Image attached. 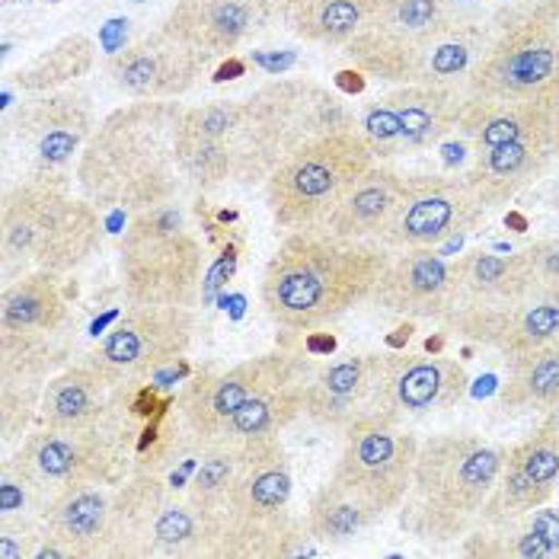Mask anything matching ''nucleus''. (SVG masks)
Here are the masks:
<instances>
[{
  "label": "nucleus",
  "mask_w": 559,
  "mask_h": 559,
  "mask_svg": "<svg viewBox=\"0 0 559 559\" xmlns=\"http://www.w3.org/2000/svg\"><path fill=\"white\" fill-rule=\"evenodd\" d=\"M176 99H134L109 112L86 141L74 179L99 212H151L170 205L182 186Z\"/></svg>",
  "instance_id": "obj_1"
},
{
  "label": "nucleus",
  "mask_w": 559,
  "mask_h": 559,
  "mask_svg": "<svg viewBox=\"0 0 559 559\" xmlns=\"http://www.w3.org/2000/svg\"><path fill=\"white\" fill-rule=\"evenodd\" d=\"M388 265V247L378 240H348L326 230L288 234L262 272L259 298L278 326L313 333L371 301Z\"/></svg>",
  "instance_id": "obj_2"
},
{
  "label": "nucleus",
  "mask_w": 559,
  "mask_h": 559,
  "mask_svg": "<svg viewBox=\"0 0 559 559\" xmlns=\"http://www.w3.org/2000/svg\"><path fill=\"white\" fill-rule=\"evenodd\" d=\"M237 448L227 486L195 509L209 557L269 559L304 554L313 540L304 518L292 515L295 474L278 435L230 441Z\"/></svg>",
  "instance_id": "obj_3"
},
{
  "label": "nucleus",
  "mask_w": 559,
  "mask_h": 559,
  "mask_svg": "<svg viewBox=\"0 0 559 559\" xmlns=\"http://www.w3.org/2000/svg\"><path fill=\"white\" fill-rule=\"evenodd\" d=\"M99 209L74 199L71 179H16L0 199V272L13 282L26 272L68 275L96 253Z\"/></svg>",
  "instance_id": "obj_4"
},
{
  "label": "nucleus",
  "mask_w": 559,
  "mask_h": 559,
  "mask_svg": "<svg viewBox=\"0 0 559 559\" xmlns=\"http://www.w3.org/2000/svg\"><path fill=\"white\" fill-rule=\"evenodd\" d=\"M506 454L476 435H438L419 444L400 527L426 540H457L483 521Z\"/></svg>",
  "instance_id": "obj_5"
},
{
  "label": "nucleus",
  "mask_w": 559,
  "mask_h": 559,
  "mask_svg": "<svg viewBox=\"0 0 559 559\" xmlns=\"http://www.w3.org/2000/svg\"><path fill=\"white\" fill-rule=\"evenodd\" d=\"M131 393L134 388L126 390V396L90 426H36L7 457V464L39 492L45 509L58 492L74 486L126 483L129 467L138 461V435H144L141 416L131 406Z\"/></svg>",
  "instance_id": "obj_6"
},
{
  "label": "nucleus",
  "mask_w": 559,
  "mask_h": 559,
  "mask_svg": "<svg viewBox=\"0 0 559 559\" xmlns=\"http://www.w3.org/2000/svg\"><path fill=\"white\" fill-rule=\"evenodd\" d=\"M358 129L352 112L326 86L304 78H278L240 99V122L234 134V182H265L304 144Z\"/></svg>",
  "instance_id": "obj_7"
},
{
  "label": "nucleus",
  "mask_w": 559,
  "mask_h": 559,
  "mask_svg": "<svg viewBox=\"0 0 559 559\" xmlns=\"http://www.w3.org/2000/svg\"><path fill=\"white\" fill-rule=\"evenodd\" d=\"M374 160L371 144L358 129L333 131L304 144L265 179V202L275 227L288 234L326 230Z\"/></svg>",
  "instance_id": "obj_8"
},
{
  "label": "nucleus",
  "mask_w": 559,
  "mask_h": 559,
  "mask_svg": "<svg viewBox=\"0 0 559 559\" xmlns=\"http://www.w3.org/2000/svg\"><path fill=\"white\" fill-rule=\"evenodd\" d=\"M467 96L559 109V0L509 13L467 81Z\"/></svg>",
  "instance_id": "obj_9"
},
{
  "label": "nucleus",
  "mask_w": 559,
  "mask_h": 559,
  "mask_svg": "<svg viewBox=\"0 0 559 559\" xmlns=\"http://www.w3.org/2000/svg\"><path fill=\"white\" fill-rule=\"evenodd\" d=\"M96 131L93 103L84 90L33 93L3 116V173L16 179H71ZM3 182V186H7Z\"/></svg>",
  "instance_id": "obj_10"
},
{
  "label": "nucleus",
  "mask_w": 559,
  "mask_h": 559,
  "mask_svg": "<svg viewBox=\"0 0 559 559\" xmlns=\"http://www.w3.org/2000/svg\"><path fill=\"white\" fill-rule=\"evenodd\" d=\"M119 269L129 304L195 307L205 298L202 243L179 230V215L170 205L131 217Z\"/></svg>",
  "instance_id": "obj_11"
},
{
  "label": "nucleus",
  "mask_w": 559,
  "mask_h": 559,
  "mask_svg": "<svg viewBox=\"0 0 559 559\" xmlns=\"http://www.w3.org/2000/svg\"><path fill=\"white\" fill-rule=\"evenodd\" d=\"M106 557H209L202 518L167 476L134 471L112 492Z\"/></svg>",
  "instance_id": "obj_12"
},
{
  "label": "nucleus",
  "mask_w": 559,
  "mask_h": 559,
  "mask_svg": "<svg viewBox=\"0 0 559 559\" xmlns=\"http://www.w3.org/2000/svg\"><path fill=\"white\" fill-rule=\"evenodd\" d=\"M416 451L419 441L400 429V416H378L345 431V448L330 479L384 518L409 492Z\"/></svg>",
  "instance_id": "obj_13"
},
{
  "label": "nucleus",
  "mask_w": 559,
  "mask_h": 559,
  "mask_svg": "<svg viewBox=\"0 0 559 559\" xmlns=\"http://www.w3.org/2000/svg\"><path fill=\"white\" fill-rule=\"evenodd\" d=\"M195 340L192 307H151L131 304L103 343L86 352L93 365L106 368L116 381L134 388L147 374H160L186 358Z\"/></svg>",
  "instance_id": "obj_14"
},
{
  "label": "nucleus",
  "mask_w": 559,
  "mask_h": 559,
  "mask_svg": "<svg viewBox=\"0 0 559 559\" xmlns=\"http://www.w3.org/2000/svg\"><path fill=\"white\" fill-rule=\"evenodd\" d=\"M71 365V348L64 330H0V441H23L33 423H39V406L48 381Z\"/></svg>",
  "instance_id": "obj_15"
},
{
  "label": "nucleus",
  "mask_w": 559,
  "mask_h": 559,
  "mask_svg": "<svg viewBox=\"0 0 559 559\" xmlns=\"http://www.w3.org/2000/svg\"><path fill=\"white\" fill-rule=\"evenodd\" d=\"M486 209L464 176H406V192L378 243L396 250H431L474 230Z\"/></svg>",
  "instance_id": "obj_16"
},
{
  "label": "nucleus",
  "mask_w": 559,
  "mask_h": 559,
  "mask_svg": "<svg viewBox=\"0 0 559 559\" xmlns=\"http://www.w3.org/2000/svg\"><path fill=\"white\" fill-rule=\"evenodd\" d=\"M304 416L336 431L378 416H403L390 393V355H348L313 371L304 384Z\"/></svg>",
  "instance_id": "obj_17"
},
{
  "label": "nucleus",
  "mask_w": 559,
  "mask_h": 559,
  "mask_svg": "<svg viewBox=\"0 0 559 559\" xmlns=\"http://www.w3.org/2000/svg\"><path fill=\"white\" fill-rule=\"evenodd\" d=\"M304 368H310V361H304L301 355L265 352L257 358L237 361L224 371H202L179 393V413L189 423V429L202 438V444H209L221 438L224 426L250 396H257L259 390L269 388L272 381L304 371Z\"/></svg>",
  "instance_id": "obj_18"
},
{
  "label": "nucleus",
  "mask_w": 559,
  "mask_h": 559,
  "mask_svg": "<svg viewBox=\"0 0 559 559\" xmlns=\"http://www.w3.org/2000/svg\"><path fill=\"white\" fill-rule=\"evenodd\" d=\"M212 61L179 43L164 26L109 58V78L131 99H179Z\"/></svg>",
  "instance_id": "obj_19"
},
{
  "label": "nucleus",
  "mask_w": 559,
  "mask_h": 559,
  "mask_svg": "<svg viewBox=\"0 0 559 559\" xmlns=\"http://www.w3.org/2000/svg\"><path fill=\"white\" fill-rule=\"evenodd\" d=\"M272 20L265 0H176L164 29L202 58H234V51Z\"/></svg>",
  "instance_id": "obj_20"
},
{
  "label": "nucleus",
  "mask_w": 559,
  "mask_h": 559,
  "mask_svg": "<svg viewBox=\"0 0 559 559\" xmlns=\"http://www.w3.org/2000/svg\"><path fill=\"white\" fill-rule=\"evenodd\" d=\"M109 486H74L58 492L43 515L39 559L106 557L109 540Z\"/></svg>",
  "instance_id": "obj_21"
},
{
  "label": "nucleus",
  "mask_w": 559,
  "mask_h": 559,
  "mask_svg": "<svg viewBox=\"0 0 559 559\" xmlns=\"http://www.w3.org/2000/svg\"><path fill=\"white\" fill-rule=\"evenodd\" d=\"M240 122V99H209L182 112L179 167L199 189H215L234 179V134Z\"/></svg>",
  "instance_id": "obj_22"
},
{
  "label": "nucleus",
  "mask_w": 559,
  "mask_h": 559,
  "mask_svg": "<svg viewBox=\"0 0 559 559\" xmlns=\"http://www.w3.org/2000/svg\"><path fill=\"white\" fill-rule=\"evenodd\" d=\"M371 304L400 317H435L444 320L454 304V275L431 250H406L403 257L390 259L388 272L381 275Z\"/></svg>",
  "instance_id": "obj_23"
},
{
  "label": "nucleus",
  "mask_w": 559,
  "mask_h": 559,
  "mask_svg": "<svg viewBox=\"0 0 559 559\" xmlns=\"http://www.w3.org/2000/svg\"><path fill=\"white\" fill-rule=\"evenodd\" d=\"M559 154V138H521L492 147H479L474 164L461 173L483 209L512 202L524 186H531Z\"/></svg>",
  "instance_id": "obj_24"
},
{
  "label": "nucleus",
  "mask_w": 559,
  "mask_h": 559,
  "mask_svg": "<svg viewBox=\"0 0 559 559\" xmlns=\"http://www.w3.org/2000/svg\"><path fill=\"white\" fill-rule=\"evenodd\" d=\"M129 384L116 381L106 368L93 365L90 358L64 365L43 393L39 426L51 429H74L103 419L122 396Z\"/></svg>",
  "instance_id": "obj_25"
},
{
  "label": "nucleus",
  "mask_w": 559,
  "mask_h": 559,
  "mask_svg": "<svg viewBox=\"0 0 559 559\" xmlns=\"http://www.w3.org/2000/svg\"><path fill=\"white\" fill-rule=\"evenodd\" d=\"M384 106L396 116L400 147H426L457 129L461 112L467 106L464 86L406 84L381 96Z\"/></svg>",
  "instance_id": "obj_26"
},
{
  "label": "nucleus",
  "mask_w": 559,
  "mask_h": 559,
  "mask_svg": "<svg viewBox=\"0 0 559 559\" xmlns=\"http://www.w3.org/2000/svg\"><path fill=\"white\" fill-rule=\"evenodd\" d=\"M467 388V374L457 361L448 358H413L390 355V393L400 413H426L441 409L461 400Z\"/></svg>",
  "instance_id": "obj_27"
},
{
  "label": "nucleus",
  "mask_w": 559,
  "mask_h": 559,
  "mask_svg": "<svg viewBox=\"0 0 559 559\" xmlns=\"http://www.w3.org/2000/svg\"><path fill=\"white\" fill-rule=\"evenodd\" d=\"M403 192H406V176L374 164L348 192L343 209L330 221L326 234L348 237V240H378L393 212L400 209Z\"/></svg>",
  "instance_id": "obj_28"
},
{
  "label": "nucleus",
  "mask_w": 559,
  "mask_h": 559,
  "mask_svg": "<svg viewBox=\"0 0 559 559\" xmlns=\"http://www.w3.org/2000/svg\"><path fill=\"white\" fill-rule=\"evenodd\" d=\"M61 275L26 272L3 285L0 295V330L58 333L68 326V301L58 285Z\"/></svg>",
  "instance_id": "obj_29"
},
{
  "label": "nucleus",
  "mask_w": 559,
  "mask_h": 559,
  "mask_svg": "<svg viewBox=\"0 0 559 559\" xmlns=\"http://www.w3.org/2000/svg\"><path fill=\"white\" fill-rule=\"evenodd\" d=\"M381 0H298L282 20L304 43L343 48L374 16Z\"/></svg>",
  "instance_id": "obj_30"
},
{
  "label": "nucleus",
  "mask_w": 559,
  "mask_h": 559,
  "mask_svg": "<svg viewBox=\"0 0 559 559\" xmlns=\"http://www.w3.org/2000/svg\"><path fill=\"white\" fill-rule=\"evenodd\" d=\"M304 521L317 544L340 547V544H348L355 534H361L365 527H371L374 521H381V515L365 499L352 496L336 479H330L326 486L313 492Z\"/></svg>",
  "instance_id": "obj_31"
},
{
  "label": "nucleus",
  "mask_w": 559,
  "mask_h": 559,
  "mask_svg": "<svg viewBox=\"0 0 559 559\" xmlns=\"http://www.w3.org/2000/svg\"><path fill=\"white\" fill-rule=\"evenodd\" d=\"M93 64H96V43L84 33H74L51 45L39 58H33L26 68L13 71V84L26 96L51 93L81 81Z\"/></svg>",
  "instance_id": "obj_32"
},
{
  "label": "nucleus",
  "mask_w": 559,
  "mask_h": 559,
  "mask_svg": "<svg viewBox=\"0 0 559 559\" xmlns=\"http://www.w3.org/2000/svg\"><path fill=\"white\" fill-rule=\"evenodd\" d=\"M521 259L527 272V295L559 304V237L521 250Z\"/></svg>",
  "instance_id": "obj_33"
},
{
  "label": "nucleus",
  "mask_w": 559,
  "mask_h": 559,
  "mask_svg": "<svg viewBox=\"0 0 559 559\" xmlns=\"http://www.w3.org/2000/svg\"><path fill=\"white\" fill-rule=\"evenodd\" d=\"M240 74H243V61H240V58H227V64H221V71H217L215 84L234 81V78H240Z\"/></svg>",
  "instance_id": "obj_34"
},
{
  "label": "nucleus",
  "mask_w": 559,
  "mask_h": 559,
  "mask_svg": "<svg viewBox=\"0 0 559 559\" xmlns=\"http://www.w3.org/2000/svg\"><path fill=\"white\" fill-rule=\"evenodd\" d=\"M336 84L343 86V90H348V93H361V90H365V74H361V71H343Z\"/></svg>",
  "instance_id": "obj_35"
},
{
  "label": "nucleus",
  "mask_w": 559,
  "mask_h": 559,
  "mask_svg": "<svg viewBox=\"0 0 559 559\" xmlns=\"http://www.w3.org/2000/svg\"><path fill=\"white\" fill-rule=\"evenodd\" d=\"M269 3V10H272V16H285L298 0H265Z\"/></svg>",
  "instance_id": "obj_36"
},
{
  "label": "nucleus",
  "mask_w": 559,
  "mask_h": 559,
  "mask_svg": "<svg viewBox=\"0 0 559 559\" xmlns=\"http://www.w3.org/2000/svg\"><path fill=\"white\" fill-rule=\"evenodd\" d=\"M544 426H550V429L559 435V406H554L550 413H547V419H544Z\"/></svg>",
  "instance_id": "obj_37"
},
{
  "label": "nucleus",
  "mask_w": 559,
  "mask_h": 559,
  "mask_svg": "<svg viewBox=\"0 0 559 559\" xmlns=\"http://www.w3.org/2000/svg\"><path fill=\"white\" fill-rule=\"evenodd\" d=\"M554 348H557V355H559V336H557V340H554Z\"/></svg>",
  "instance_id": "obj_38"
}]
</instances>
